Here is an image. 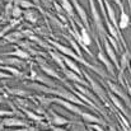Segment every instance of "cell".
I'll use <instances>...</instances> for the list:
<instances>
[{"instance_id": "obj_23", "label": "cell", "mask_w": 131, "mask_h": 131, "mask_svg": "<svg viewBox=\"0 0 131 131\" xmlns=\"http://www.w3.org/2000/svg\"><path fill=\"white\" fill-rule=\"evenodd\" d=\"M35 101H36L37 106L42 107L45 110L50 108V106L52 104V97H50L47 94H40V95L37 94V95H35Z\"/></svg>"}, {"instance_id": "obj_28", "label": "cell", "mask_w": 131, "mask_h": 131, "mask_svg": "<svg viewBox=\"0 0 131 131\" xmlns=\"http://www.w3.org/2000/svg\"><path fill=\"white\" fill-rule=\"evenodd\" d=\"M65 12V14L68 15V18H74L75 19V9H74V5L71 3V0H60L59 1Z\"/></svg>"}, {"instance_id": "obj_24", "label": "cell", "mask_w": 131, "mask_h": 131, "mask_svg": "<svg viewBox=\"0 0 131 131\" xmlns=\"http://www.w3.org/2000/svg\"><path fill=\"white\" fill-rule=\"evenodd\" d=\"M23 19L31 22L32 24H36L40 19V13L36 9H26L23 10Z\"/></svg>"}, {"instance_id": "obj_32", "label": "cell", "mask_w": 131, "mask_h": 131, "mask_svg": "<svg viewBox=\"0 0 131 131\" xmlns=\"http://www.w3.org/2000/svg\"><path fill=\"white\" fill-rule=\"evenodd\" d=\"M23 10H24V9H22L19 5H15V4H14L13 12H12V18H14V19H20V18L23 17Z\"/></svg>"}, {"instance_id": "obj_36", "label": "cell", "mask_w": 131, "mask_h": 131, "mask_svg": "<svg viewBox=\"0 0 131 131\" xmlns=\"http://www.w3.org/2000/svg\"><path fill=\"white\" fill-rule=\"evenodd\" d=\"M13 131H40V129L35 127V126H26V127H18Z\"/></svg>"}, {"instance_id": "obj_7", "label": "cell", "mask_w": 131, "mask_h": 131, "mask_svg": "<svg viewBox=\"0 0 131 131\" xmlns=\"http://www.w3.org/2000/svg\"><path fill=\"white\" fill-rule=\"evenodd\" d=\"M36 60H37V62H38V68H40V70L45 73L46 75H48L50 78H52V79H56V80H60V82H65V79H62L61 77H60V74L55 70V69H52L47 62H46V60L42 59V56L40 57V56H37L36 57Z\"/></svg>"}, {"instance_id": "obj_40", "label": "cell", "mask_w": 131, "mask_h": 131, "mask_svg": "<svg viewBox=\"0 0 131 131\" xmlns=\"http://www.w3.org/2000/svg\"><path fill=\"white\" fill-rule=\"evenodd\" d=\"M126 80V79H125ZM126 90H127V94H129V97H130V99H131V85L129 84V82L126 80Z\"/></svg>"}, {"instance_id": "obj_14", "label": "cell", "mask_w": 131, "mask_h": 131, "mask_svg": "<svg viewBox=\"0 0 131 131\" xmlns=\"http://www.w3.org/2000/svg\"><path fill=\"white\" fill-rule=\"evenodd\" d=\"M0 65H10V66H15L19 69H24L27 68V62L23 59L19 57H14V56H0Z\"/></svg>"}, {"instance_id": "obj_46", "label": "cell", "mask_w": 131, "mask_h": 131, "mask_svg": "<svg viewBox=\"0 0 131 131\" xmlns=\"http://www.w3.org/2000/svg\"><path fill=\"white\" fill-rule=\"evenodd\" d=\"M3 3H4V0H0V5H1V4H3Z\"/></svg>"}, {"instance_id": "obj_26", "label": "cell", "mask_w": 131, "mask_h": 131, "mask_svg": "<svg viewBox=\"0 0 131 131\" xmlns=\"http://www.w3.org/2000/svg\"><path fill=\"white\" fill-rule=\"evenodd\" d=\"M79 19H77L75 18V22H77V24L79 26V29H80V37H82V41H83V43L85 45V46H90L92 45V37H90V33L88 32V29L83 26V23L82 22H78Z\"/></svg>"}, {"instance_id": "obj_43", "label": "cell", "mask_w": 131, "mask_h": 131, "mask_svg": "<svg viewBox=\"0 0 131 131\" xmlns=\"http://www.w3.org/2000/svg\"><path fill=\"white\" fill-rule=\"evenodd\" d=\"M32 1H33V3L36 4V5H38V6H40V8L42 9V6H41V4H40V0H32Z\"/></svg>"}, {"instance_id": "obj_4", "label": "cell", "mask_w": 131, "mask_h": 131, "mask_svg": "<svg viewBox=\"0 0 131 131\" xmlns=\"http://www.w3.org/2000/svg\"><path fill=\"white\" fill-rule=\"evenodd\" d=\"M29 70H31V74L27 77V79H29L31 82H38V83H41V84H45V85L51 87V88L59 87V84H57L52 78H50L48 75H46L41 70H35L33 68H31Z\"/></svg>"}, {"instance_id": "obj_31", "label": "cell", "mask_w": 131, "mask_h": 131, "mask_svg": "<svg viewBox=\"0 0 131 131\" xmlns=\"http://www.w3.org/2000/svg\"><path fill=\"white\" fill-rule=\"evenodd\" d=\"M69 131H88L84 124H80L78 121H71L69 124Z\"/></svg>"}, {"instance_id": "obj_5", "label": "cell", "mask_w": 131, "mask_h": 131, "mask_svg": "<svg viewBox=\"0 0 131 131\" xmlns=\"http://www.w3.org/2000/svg\"><path fill=\"white\" fill-rule=\"evenodd\" d=\"M107 83V87L110 89V92H112L115 95H117L118 98H121V101L124 102V103H126L129 107H131V99L130 97H129V94H127V90H126V88L121 87L120 84H117V83H115V82H111V80H106Z\"/></svg>"}, {"instance_id": "obj_39", "label": "cell", "mask_w": 131, "mask_h": 131, "mask_svg": "<svg viewBox=\"0 0 131 131\" xmlns=\"http://www.w3.org/2000/svg\"><path fill=\"white\" fill-rule=\"evenodd\" d=\"M50 130L51 131H69V130H66V129H64L62 126H53V125L50 126Z\"/></svg>"}, {"instance_id": "obj_8", "label": "cell", "mask_w": 131, "mask_h": 131, "mask_svg": "<svg viewBox=\"0 0 131 131\" xmlns=\"http://www.w3.org/2000/svg\"><path fill=\"white\" fill-rule=\"evenodd\" d=\"M47 112H48V117H47L46 121L50 125H53V126H65V125H69L71 122L69 118H66V117H64V116H61L59 113H56L52 108H50Z\"/></svg>"}, {"instance_id": "obj_47", "label": "cell", "mask_w": 131, "mask_h": 131, "mask_svg": "<svg viewBox=\"0 0 131 131\" xmlns=\"http://www.w3.org/2000/svg\"><path fill=\"white\" fill-rule=\"evenodd\" d=\"M6 1H10V0H5V3H6Z\"/></svg>"}, {"instance_id": "obj_21", "label": "cell", "mask_w": 131, "mask_h": 131, "mask_svg": "<svg viewBox=\"0 0 131 131\" xmlns=\"http://www.w3.org/2000/svg\"><path fill=\"white\" fill-rule=\"evenodd\" d=\"M0 56H14V57H19V59H23V60H29L31 59V53L27 52L24 48L22 47H15L14 51L12 52H6V53H0Z\"/></svg>"}, {"instance_id": "obj_50", "label": "cell", "mask_w": 131, "mask_h": 131, "mask_svg": "<svg viewBox=\"0 0 131 131\" xmlns=\"http://www.w3.org/2000/svg\"><path fill=\"white\" fill-rule=\"evenodd\" d=\"M50 131H51V130H50Z\"/></svg>"}, {"instance_id": "obj_42", "label": "cell", "mask_w": 131, "mask_h": 131, "mask_svg": "<svg viewBox=\"0 0 131 131\" xmlns=\"http://www.w3.org/2000/svg\"><path fill=\"white\" fill-rule=\"evenodd\" d=\"M0 131H9V130H6V127L4 126V124H3V120H0Z\"/></svg>"}, {"instance_id": "obj_3", "label": "cell", "mask_w": 131, "mask_h": 131, "mask_svg": "<svg viewBox=\"0 0 131 131\" xmlns=\"http://www.w3.org/2000/svg\"><path fill=\"white\" fill-rule=\"evenodd\" d=\"M88 4H89V8H90V17H92L94 28L97 31V36L101 37L102 41H104L107 38L108 32L106 31V24H104V19L101 14V10L97 9L95 0H88Z\"/></svg>"}, {"instance_id": "obj_27", "label": "cell", "mask_w": 131, "mask_h": 131, "mask_svg": "<svg viewBox=\"0 0 131 131\" xmlns=\"http://www.w3.org/2000/svg\"><path fill=\"white\" fill-rule=\"evenodd\" d=\"M18 110H19V111H22V112L26 115V117H27V118H29V120L35 121L36 124H38V122H41V121H45V116L38 115L37 112H35V111H32V110H29V108H18Z\"/></svg>"}, {"instance_id": "obj_35", "label": "cell", "mask_w": 131, "mask_h": 131, "mask_svg": "<svg viewBox=\"0 0 131 131\" xmlns=\"http://www.w3.org/2000/svg\"><path fill=\"white\" fill-rule=\"evenodd\" d=\"M53 8H55V10L57 12V14H64L65 12H64V9H62V6H61V4L59 3V1H53Z\"/></svg>"}, {"instance_id": "obj_41", "label": "cell", "mask_w": 131, "mask_h": 131, "mask_svg": "<svg viewBox=\"0 0 131 131\" xmlns=\"http://www.w3.org/2000/svg\"><path fill=\"white\" fill-rule=\"evenodd\" d=\"M111 1H113V3H115V4H116V5L118 6V8L124 6V4H122V1H121V0H111Z\"/></svg>"}, {"instance_id": "obj_18", "label": "cell", "mask_w": 131, "mask_h": 131, "mask_svg": "<svg viewBox=\"0 0 131 131\" xmlns=\"http://www.w3.org/2000/svg\"><path fill=\"white\" fill-rule=\"evenodd\" d=\"M130 23H131L130 14L126 13V10H125L124 6H121L120 8V19H118V29L120 31L127 29L130 27Z\"/></svg>"}, {"instance_id": "obj_30", "label": "cell", "mask_w": 131, "mask_h": 131, "mask_svg": "<svg viewBox=\"0 0 131 131\" xmlns=\"http://www.w3.org/2000/svg\"><path fill=\"white\" fill-rule=\"evenodd\" d=\"M13 6H14V1L10 0V1H6L5 4V8H4V12H3V18L5 22H9L12 19V12H13Z\"/></svg>"}, {"instance_id": "obj_38", "label": "cell", "mask_w": 131, "mask_h": 131, "mask_svg": "<svg viewBox=\"0 0 131 131\" xmlns=\"http://www.w3.org/2000/svg\"><path fill=\"white\" fill-rule=\"evenodd\" d=\"M8 102H9L8 94L6 93H0V104H3V103H6L8 104Z\"/></svg>"}, {"instance_id": "obj_29", "label": "cell", "mask_w": 131, "mask_h": 131, "mask_svg": "<svg viewBox=\"0 0 131 131\" xmlns=\"http://www.w3.org/2000/svg\"><path fill=\"white\" fill-rule=\"evenodd\" d=\"M14 1V4L15 5H19L22 9H40V10H42L38 5H36L32 0H13Z\"/></svg>"}, {"instance_id": "obj_6", "label": "cell", "mask_w": 131, "mask_h": 131, "mask_svg": "<svg viewBox=\"0 0 131 131\" xmlns=\"http://www.w3.org/2000/svg\"><path fill=\"white\" fill-rule=\"evenodd\" d=\"M52 103H56V104L64 107L66 111H69V112H71V113H74V115H78V116H80L82 112H83V111L80 110V106H78V104H75V103H73V102H70V101H66V99H64V98H60V97L52 95Z\"/></svg>"}, {"instance_id": "obj_1", "label": "cell", "mask_w": 131, "mask_h": 131, "mask_svg": "<svg viewBox=\"0 0 131 131\" xmlns=\"http://www.w3.org/2000/svg\"><path fill=\"white\" fill-rule=\"evenodd\" d=\"M50 46H52V47H55L59 52H61L62 55H65V56H69L70 59H73V60H75L77 62H80L82 65H84L87 69L89 70H92V71H94L99 78H103V79H107V74L104 73V70L102 69V68H99V66H97V65H94V64H90L89 61H87L84 57H82V56H79L73 48H70V47H66L65 45L62 43H59V42H56V41H53V40H48L47 41Z\"/></svg>"}, {"instance_id": "obj_20", "label": "cell", "mask_w": 131, "mask_h": 131, "mask_svg": "<svg viewBox=\"0 0 131 131\" xmlns=\"http://www.w3.org/2000/svg\"><path fill=\"white\" fill-rule=\"evenodd\" d=\"M104 6H106V12H107V18H108V20L118 29V19H117V17H116V13H115L113 6L111 5V1H110V0H104Z\"/></svg>"}, {"instance_id": "obj_22", "label": "cell", "mask_w": 131, "mask_h": 131, "mask_svg": "<svg viewBox=\"0 0 131 131\" xmlns=\"http://www.w3.org/2000/svg\"><path fill=\"white\" fill-rule=\"evenodd\" d=\"M4 40L6 41V43H19V41L24 40V35L22 33V31L15 29V31L8 33V35L4 37Z\"/></svg>"}, {"instance_id": "obj_49", "label": "cell", "mask_w": 131, "mask_h": 131, "mask_svg": "<svg viewBox=\"0 0 131 131\" xmlns=\"http://www.w3.org/2000/svg\"><path fill=\"white\" fill-rule=\"evenodd\" d=\"M56 1H60V0H56Z\"/></svg>"}, {"instance_id": "obj_37", "label": "cell", "mask_w": 131, "mask_h": 131, "mask_svg": "<svg viewBox=\"0 0 131 131\" xmlns=\"http://www.w3.org/2000/svg\"><path fill=\"white\" fill-rule=\"evenodd\" d=\"M12 78H14L12 74H9V73H6L4 70H0V80L1 79H12Z\"/></svg>"}, {"instance_id": "obj_2", "label": "cell", "mask_w": 131, "mask_h": 131, "mask_svg": "<svg viewBox=\"0 0 131 131\" xmlns=\"http://www.w3.org/2000/svg\"><path fill=\"white\" fill-rule=\"evenodd\" d=\"M83 75H84V78L87 79V82L89 83V88L92 89V92L101 99V102L103 103V106H106L107 108H110V110H113V111H117L116 110V107L112 104V103H110V98H108V93H107V90L104 89V88L102 87L94 78H92L90 77V74L87 73L85 70H83Z\"/></svg>"}, {"instance_id": "obj_12", "label": "cell", "mask_w": 131, "mask_h": 131, "mask_svg": "<svg viewBox=\"0 0 131 131\" xmlns=\"http://www.w3.org/2000/svg\"><path fill=\"white\" fill-rule=\"evenodd\" d=\"M97 59L101 61V64H103L104 66H106V71L112 77V78H115L116 77V71H115V65L112 64V61L110 60V57L106 55V52L103 51V50H98V53H97Z\"/></svg>"}, {"instance_id": "obj_51", "label": "cell", "mask_w": 131, "mask_h": 131, "mask_svg": "<svg viewBox=\"0 0 131 131\" xmlns=\"http://www.w3.org/2000/svg\"><path fill=\"white\" fill-rule=\"evenodd\" d=\"M130 108H131V107H130Z\"/></svg>"}, {"instance_id": "obj_25", "label": "cell", "mask_w": 131, "mask_h": 131, "mask_svg": "<svg viewBox=\"0 0 131 131\" xmlns=\"http://www.w3.org/2000/svg\"><path fill=\"white\" fill-rule=\"evenodd\" d=\"M62 59H64V62H65V65H66L68 69L75 71L79 75H83V70H82V68L79 66V64L75 60H73V59H70L69 56H65V55H62Z\"/></svg>"}, {"instance_id": "obj_13", "label": "cell", "mask_w": 131, "mask_h": 131, "mask_svg": "<svg viewBox=\"0 0 131 131\" xmlns=\"http://www.w3.org/2000/svg\"><path fill=\"white\" fill-rule=\"evenodd\" d=\"M62 74H64V77H65L66 80H70L73 83H78V84H82L84 87L89 88V83L87 82V79L84 78V75H79V74H77L75 71H73L70 69L62 70Z\"/></svg>"}, {"instance_id": "obj_16", "label": "cell", "mask_w": 131, "mask_h": 131, "mask_svg": "<svg viewBox=\"0 0 131 131\" xmlns=\"http://www.w3.org/2000/svg\"><path fill=\"white\" fill-rule=\"evenodd\" d=\"M80 118L84 122H87V124H98V125H102L104 127L107 126V120H104V118H102L99 116H95V115H93L90 112H82Z\"/></svg>"}, {"instance_id": "obj_45", "label": "cell", "mask_w": 131, "mask_h": 131, "mask_svg": "<svg viewBox=\"0 0 131 131\" xmlns=\"http://www.w3.org/2000/svg\"><path fill=\"white\" fill-rule=\"evenodd\" d=\"M88 131H94V130H93V129H89V127H88Z\"/></svg>"}, {"instance_id": "obj_9", "label": "cell", "mask_w": 131, "mask_h": 131, "mask_svg": "<svg viewBox=\"0 0 131 131\" xmlns=\"http://www.w3.org/2000/svg\"><path fill=\"white\" fill-rule=\"evenodd\" d=\"M3 124H4V126H5V127H8V129H10V127L18 129V127L31 126V122H28L27 120H23L22 117H18V116L5 117V118H3Z\"/></svg>"}, {"instance_id": "obj_48", "label": "cell", "mask_w": 131, "mask_h": 131, "mask_svg": "<svg viewBox=\"0 0 131 131\" xmlns=\"http://www.w3.org/2000/svg\"><path fill=\"white\" fill-rule=\"evenodd\" d=\"M129 122H130V125H131V120H130V121H129Z\"/></svg>"}, {"instance_id": "obj_17", "label": "cell", "mask_w": 131, "mask_h": 131, "mask_svg": "<svg viewBox=\"0 0 131 131\" xmlns=\"http://www.w3.org/2000/svg\"><path fill=\"white\" fill-rule=\"evenodd\" d=\"M5 92L8 95H15V97H22V98H29L32 101H35V97L31 94V92L26 90V89H20V88H9L4 87Z\"/></svg>"}, {"instance_id": "obj_44", "label": "cell", "mask_w": 131, "mask_h": 131, "mask_svg": "<svg viewBox=\"0 0 131 131\" xmlns=\"http://www.w3.org/2000/svg\"><path fill=\"white\" fill-rule=\"evenodd\" d=\"M129 71H130V74H131V56H130V68H129Z\"/></svg>"}, {"instance_id": "obj_34", "label": "cell", "mask_w": 131, "mask_h": 131, "mask_svg": "<svg viewBox=\"0 0 131 131\" xmlns=\"http://www.w3.org/2000/svg\"><path fill=\"white\" fill-rule=\"evenodd\" d=\"M88 127L89 129H93L94 131H106L104 130V126L98 125V124H88Z\"/></svg>"}, {"instance_id": "obj_15", "label": "cell", "mask_w": 131, "mask_h": 131, "mask_svg": "<svg viewBox=\"0 0 131 131\" xmlns=\"http://www.w3.org/2000/svg\"><path fill=\"white\" fill-rule=\"evenodd\" d=\"M103 47H104V52H106V55L110 57V60L112 61V64L115 65V68H116L117 71H118V69H120V62H118V59H117V53H116L115 48L111 46V43L108 42L107 38L103 41Z\"/></svg>"}, {"instance_id": "obj_11", "label": "cell", "mask_w": 131, "mask_h": 131, "mask_svg": "<svg viewBox=\"0 0 131 131\" xmlns=\"http://www.w3.org/2000/svg\"><path fill=\"white\" fill-rule=\"evenodd\" d=\"M71 3H73L74 9H75V12H77V14H78V18L80 19V22L83 23V26L88 29V32H89V33H92V31H90V24H89V20H88L87 10H85V9L79 4V1H78V0H71Z\"/></svg>"}, {"instance_id": "obj_33", "label": "cell", "mask_w": 131, "mask_h": 131, "mask_svg": "<svg viewBox=\"0 0 131 131\" xmlns=\"http://www.w3.org/2000/svg\"><path fill=\"white\" fill-rule=\"evenodd\" d=\"M53 1L55 0H40L41 6H43L45 9H51L53 6Z\"/></svg>"}, {"instance_id": "obj_10", "label": "cell", "mask_w": 131, "mask_h": 131, "mask_svg": "<svg viewBox=\"0 0 131 131\" xmlns=\"http://www.w3.org/2000/svg\"><path fill=\"white\" fill-rule=\"evenodd\" d=\"M107 93H108V98H110V101H111V103L116 107V110L117 111H120L129 121L131 120V116L130 113H129V111H127V108L125 107V104H124V102L121 101V98H118L117 95H115L112 92H110V90H107Z\"/></svg>"}, {"instance_id": "obj_19", "label": "cell", "mask_w": 131, "mask_h": 131, "mask_svg": "<svg viewBox=\"0 0 131 131\" xmlns=\"http://www.w3.org/2000/svg\"><path fill=\"white\" fill-rule=\"evenodd\" d=\"M48 55H50V57H51V60L61 69V70H65V69H68L66 68V65H65V62H64V59H62V53L61 52H59L57 50H48Z\"/></svg>"}]
</instances>
